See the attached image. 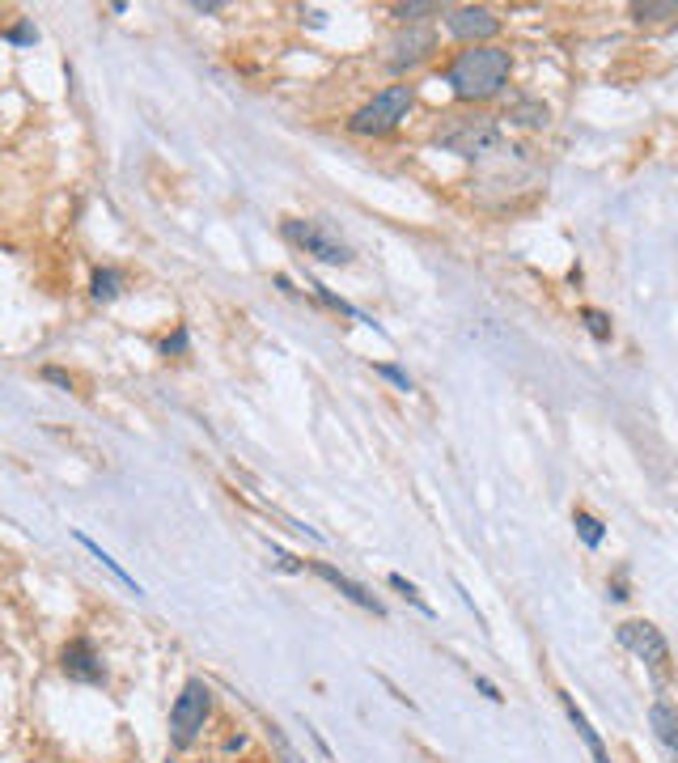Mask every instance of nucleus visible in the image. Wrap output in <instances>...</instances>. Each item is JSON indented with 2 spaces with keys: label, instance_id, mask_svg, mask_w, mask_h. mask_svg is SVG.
<instances>
[{
  "label": "nucleus",
  "instance_id": "f257e3e1",
  "mask_svg": "<svg viewBox=\"0 0 678 763\" xmlns=\"http://www.w3.org/2000/svg\"><path fill=\"white\" fill-rule=\"evenodd\" d=\"M450 90L462 98V102H484V98H496L501 85L509 81V51L501 47H471L450 64Z\"/></svg>",
  "mask_w": 678,
  "mask_h": 763
},
{
  "label": "nucleus",
  "instance_id": "f03ea898",
  "mask_svg": "<svg viewBox=\"0 0 678 763\" xmlns=\"http://www.w3.org/2000/svg\"><path fill=\"white\" fill-rule=\"evenodd\" d=\"M501 123H496L492 115H450L437 128V145L445 153L454 157H467V162H479V157H488L501 149Z\"/></svg>",
  "mask_w": 678,
  "mask_h": 763
},
{
  "label": "nucleus",
  "instance_id": "7ed1b4c3",
  "mask_svg": "<svg viewBox=\"0 0 678 763\" xmlns=\"http://www.w3.org/2000/svg\"><path fill=\"white\" fill-rule=\"evenodd\" d=\"M412 85H390V90H382L373 102H365L361 111H356L348 119V132L356 136H386V132H395L399 123L407 119V111H412Z\"/></svg>",
  "mask_w": 678,
  "mask_h": 763
},
{
  "label": "nucleus",
  "instance_id": "20e7f679",
  "mask_svg": "<svg viewBox=\"0 0 678 763\" xmlns=\"http://www.w3.org/2000/svg\"><path fill=\"white\" fill-rule=\"evenodd\" d=\"M212 713V691L204 679H187L183 691H178V700L170 708V742L178 751H187L195 738L204 734V721Z\"/></svg>",
  "mask_w": 678,
  "mask_h": 763
},
{
  "label": "nucleus",
  "instance_id": "39448f33",
  "mask_svg": "<svg viewBox=\"0 0 678 763\" xmlns=\"http://www.w3.org/2000/svg\"><path fill=\"white\" fill-rule=\"evenodd\" d=\"M280 234L289 238L293 246H301L306 255H314L318 263H335V268H344V263H352V246L335 234V229L327 221H306V217H293L280 225Z\"/></svg>",
  "mask_w": 678,
  "mask_h": 763
},
{
  "label": "nucleus",
  "instance_id": "423d86ee",
  "mask_svg": "<svg viewBox=\"0 0 678 763\" xmlns=\"http://www.w3.org/2000/svg\"><path fill=\"white\" fill-rule=\"evenodd\" d=\"M615 636H619V645L628 649V653H636V658L645 662V666L666 670V662H670V645H666L662 628H653L649 619H628V624H619Z\"/></svg>",
  "mask_w": 678,
  "mask_h": 763
},
{
  "label": "nucleus",
  "instance_id": "0eeeda50",
  "mask_svg": "<svg viewBox=\"0 0 678 763\" xmlns=\"http://www.w3.org/2000/svg\"><path fill=\"white\" fill-rule=\"evenodd\" d=\"M433 47H437V34L428 30V26H407V30H399L395 39H390V56H386V64H390V73H407V68H416L420 60H428L433 56Z\"/></svg>",
  "mask_w": 678,
  "mask_h": 763
},
{
  "label": "nucleus",
  "instance_id": "6e6552de",
  "mask_svg": "<svg viewBox=\"0 0 678 763\" xmlns=\"http://www.w3.org/2000/svg\"><path fill=\"white\" fill-rule=\"evenodd\" d=\"M60 670H64L73 683L106 687V666H102V658H98L94 641H85V636H77V641H68V645L60 649Z\"/></svg>",
  "mask_w": 678,
  "mask_h": 763
},
{
  "label": "nucleus",
  "instance_id": "1a4fd4ad",
  "mask_svg": "<svg viewBox=\"0 0 678 763\" xmlns=\"http://www.w3.org/2000/svg\"><path fill=\"white\" fill-rule=\"evenodd\" d=\"M445 30H450L454 39H462V43H479V39H492V34L501 30V17H496L492 9H484V5H467V9L445 13Z\"/></svg>",
  "mask_w": 678,
  "mask_h": 763
},
{
  "label": "nucleus",
  "instance_id": "9d476101",
  "mask_svg": "<svg viewBox=\"0 0 678 763\" xmlns=\"http://www.w3.org/2000/svg\"><path fill=\"white\" fill-rule=\"evenodd\" d=\"M314 573H318V577H323L327 585H335V590H339V594H344L348 602H356V607H365V611H373V615H386V607H382V602H378V598H373V594L365 590V585H361V581H352L348 573H339V569H331V564H323V560H318V564H314Z\"/></svg>",
  "mask_w": 678,
  "mask_h": 763
},
{
  "label": "nucleus",
  "instance_id": "9b49d317",
  "mask_svg": "<svg viewBox=\"0 0 678 763\" xmlns=\"http://www.w3.org/2000/svg\"><path fill=\"white\" fill-rule=\"evenodd\" d=\"M649 725H653V734H657V742L670 751V759L678 763V708H670L666 700H657L653 708H649Z\"/></svg>",
  "mask_w": 678,
  "mask_h": 763
},
{
  "label": "nucleus",
  "instance_id": "f8f14e48",
  "mask_svg": "<svg viewBox=\"0 0 678 763\" xmlns=\"http://www.w3.org/2000/svg\"><path fill=\"white\" fill-rule=\"evenodd\" d=\"M560 700H564V713H568V721H573V730L581 734V742H585V747H590L594 763H615L611 755H606V747H602V738H598V730H594V725H590V717H585L581 708H577V700H573V696H560Z\"/></svg>",
  "mask_w": 678,
  "mask_h": 763
},
{
  "label": "nucleus",
  "instance_id": "ddd939ff",
  "mask_svg": "<svg viewBox=\"0 0 678 763\" xmlns=\"http://www.w3.org/2000/svg\"><path fill=\"white\" fill-rule=\"evenodd\" d=\"M77 543H81L85 552H89V556H94V560L102 564V569H111V573H115V577H119L123 585H128L132 594H145V590H140V581H136V577H128V573H123V569H119V560H111V556H106V552H102V547H98L94 539H89V535H81V530H77Z\"/></svg>",
  "mask_w": 678,
  "mask_h": 763
},
{
  "label": "nucleus",
  "instance_id": "4468645a",
  "mask_svg": "<svg viewBox=\"0 0 678 763\" xmlns=\"http://www.w3.org/2000/svg\"><path fill=\"white\" fill-rule=\"evenodd\" d=\"M123 289V272L119 268H98L94 280H89V293H94V301H115Z\"/></svg>",
  "mask_w": 678,
  "mask_h": 763
},
{
  "label": "nucleus",
  "instance_id": "2eb2a0df",
  "mask_svg": "<svg viewBox=\"0 0 678 763\" xmlns=\"http://www.w3.org/2000/svg\"><path fill=\"white\" fill-rule=\"evenodd\" d=\"M573 526H577V535H581L585 547H598V543L606 539V526L594 518L590 509H577V513H573Z\"/></svg>",
  "mask_w": 678,
  "mask_h": 763
},
{
  "label": "nucleus",
  "instance_id": "dca6fc26",
  "mask_svg": "<svg viewBox=\"0 0 678 763\" xmlns=\"http://www.w3.org/2000/svg\"><path fill=\"white\" fill-rule=\"evenodd\" d=\"M581 323H585V331H590V335H594L598 344H606V340H611V318H606L602 310H594V306H585V310H581Z\"/></svg>",
  "mask_w": 678,
  "mask_h": 763
},
{
  "label": "nucleus",
  "instance_id": "f3484780",
  "mask_svg": "<svg viewBox=\"0 0 678 763\" xmlns=\"http://www.w3.org/2000/svg\"><path fill=\"white\" fill-rule=\"evenodd\" d=\"M390 585H395V590H399V594H403L407 602H412V607H420L424 615H433V607H428V602H424V594H420V590H416V585H412V581H407L403 573H390Z\"/></svg>",
  "mask_w": 678,
  "mask_h": 763
},
{
  "label": "nucleus",
  "instance_id": "a211bd4d",
  "mask_svg": "<svg viewBox=\"0 0 678 763\" xmlns=\"http://www.w3.org/2000/svg\"><path fill=\"white\" fill-rule=\"evenodd\" d=\"M513 119H517V123H530V128H539V123H547V106L517 102V106H513Z\"/></svg>",
  "mask_w": 678,
  "mask_h": 763
},
{
  "label": "nucleus",
  "instance_id": "6ab92c4d",
  "mask_svg": "<svg viewBox=\"0 0 678 763\" xmlns=\"http://www.w3.org/2000/svg\"><path fill=\"white\" fill-rule=\"evenodd\" d=\"M632 13L640 17V22H657V17H674L678 5L674 0H666V5H632Z\"/></svg>",
  "mask_w": 678,
  "mask_h": 763
},
{
  "label": "nucleus",
  "instance_id": "aec40b11",
  "mask_svg": "<svg viewBox=\"0 0 678 763\" xmlns=\"http://www.w3.org/2000/svg\"><path fill=\"white\" fill-rule=\"evenodd\" d=\"M428 13H441V9L437 5H395V17H399L403 26H416L420 17H428Z\"/></svg>",
  "mask_w": 678,
  "mask_h": 763
},
{
  "label": "nucleus",
  "instance_id": "412c9836",
  "mask_svg": "<svg viewBox=\"0 0 678 763\" xmlns=\"http://www.w3.org/2000/svg\"><path fill=\"white\" fill-rule=\"evenodd\" d=\"M378 374H382L386 382H395L399 390H412V378H407V374H403L399 365H378Z\"/></svg>",
  "mask_w": 678,
  "mask_h": 763
},
{
  "label": "nucleus",
  "instance_id": "4be33fe9",
  "mask_svg": "<svg viewBox=\"0 0 678 763\" xmlns=\"http://www.w3.org/2000/svg\"><path fill=\"white\" fill-rule=\"evenodd\" d=\"M162 352H166V357H178V352H187V331L178 327V331H174V340L162 344Z\"/></svg>",
  "mask_w": 678,
  "mask_h": 763
},
{
  "label": "nucleus",
  "instance_id": "5701e85b",
  "mask_svg": "<svg viewBox=\"0 0 678 763\" xmlns=\"http://www.w3.org/2000/svg\"><path fill=\"white\" fill-rule=\"evenodd\" d=\"M34 39H39V34H34V26H26V22L9 30V43H34Z\"/></svg>",
  "mask_w": 678,
  "mask_h": 763
},
{
  "label": "nucleus",
  "instance_id": "b1692460",
  "mask_svg": "<svg viewBox=\"0 0 678 763\" xmlns=\"http://www.w3.org/2000/svg\"><path fill=\"white\" fill-rule=\"evenodd\" d=\"M43 378H47V382H56V386H64V390H73V378H68L64 369H43Z\"/></svg>",
  "mask_w": 678,
  "mask_h": 763
},
{
  "label": "nucleus",
  "instance_id": "393cba45",
  "mask_svg": "<svg viewBox=\"0 0 678 763\" xmlns=\"http://www.w3.org/2000/svg\"><path fill=\"white\" fill-rule=\"evenodd\" d=\"M475 687H479V691H484V696H488V700H505V696H501V691H496V683H492V679H475Z\"/></svg>",
  "mask_w": 678,
  "mask_h": 763
}]
</instances>
